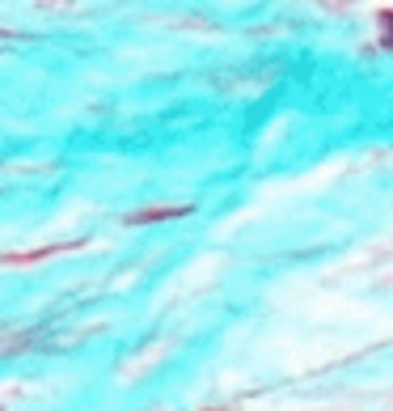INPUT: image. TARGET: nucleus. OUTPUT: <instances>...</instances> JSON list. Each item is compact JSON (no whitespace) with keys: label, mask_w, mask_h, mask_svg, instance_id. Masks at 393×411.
Segmentation results:
<instances>
[]
</instances>
